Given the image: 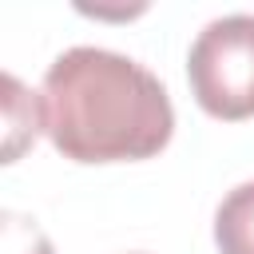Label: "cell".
I'll use <instances>...</instances> for the list:
<instances>
[{"instance_id": "6da1fadb", "label": "cell", "mask_w": 254, "mask_h": 254, "mask_svg": "<svg viewBox=\"0 0 254 254\" xmlns=\"http://www.w3.org/2000/svg\"><path fill=\"white\" fill-rule=\"evenodd\" d=\"M44 131L75 163L151 159L175 131L159 75L107 48H67L40 87Z\"/></svg>"}, {"instance_id": "7a4b0ae2", "label": "cell", "mask_w": 254, "mask_h": 254, "mask_svg": "<svg viewBox=\"0 0 254 254\" xmlns=\"http://www.w3.org/2000/svg\"><path fill=\"white\" fill-rule=\"evenodd\" d=\"M187 79L206 115L250 119L254 115V16L234 12L210 20L190 44Z\"/></svg>"}, {"instance_id": "3957f363", "label": "cell", "mask_w": 254, "mask_h": 254, "mask_svg": "<svg viewBox=\"0 0 254 254\" xmlns=\"http://www.w3.org/2000/svg\"><path fill=\"white\" fill-rule=\"evenodd\" d=\"M214 242L222 254H254V183L234 187L218 202Z\"/></svg>"}, {"instance_id": "277c9868", "label": "cell", "mask_w": 254, "mask_h": 254, "mask_svg": "<svg viewBox=\"0 0 254 254\" xmlns=\"http://www.w3.org/2000/svg\"><path fill=\"white\" fill-rule=\"evenodd\" d=\"M0 250L4 254H52V242L36 222L4 210V218H0Z\"/></svg>"}]
</instances>
